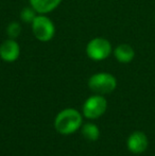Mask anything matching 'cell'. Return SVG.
I'll use <instances>...</instances> for the list:
<instances>
[{
  "label": "cell",
  "instance_id": "30bf717a",
  "mask_svg": "<svg viewBox=\"0 0 155 156\" xmlns=\"http://www.w3.org/2000/svg\"><path fill=\"white\" fill-rule=\"evenodd\" d=\"M82 135L89 141H96L100 137V129L96 124L86 123L82 127Z\"/></svg>",
  "mask_w": 155,
  "mask_h": 156
},
{
  "label": "cell",
  "instance_id": "3957f363",
  "mask_svg": "<svg viewBox=\"0 0 155 156\" xmlns=\"http://www.w3.org/2000/svg\"><path fill=\"white\" fill-rule=\"evenodd\" d=\"M86 52L89 58L93 61H102L110 56L112 52V45L105 38L97 37L87 44Z\"/></svg>",
  "mask_w": 155,
  "mask_h": 156
},
{
  "label": "cell",
  "instance_id": "7a4b0ae2",
  "mask_svg": "<svg viewBox=\"0 0 155 156\" xmlns=\"http://www.w3.org/2000/svg\"><path fill=\"white\" fill-rule=\"evenodd\" d=\"M88 86L96 94H111L117 86V81L114 76L106 72H100L91 76L88 80Z\"/></svg>",
  "mask_w": 155,
  "mask_h": 156
},
{
  "label": "cell",
  "instance_id": "277c9868",
  "mask_svg": "<svg viewBox=\"0 0 155 156\" xmlns=\"http://www.w3.org/2000/svg\"><path fill=\"white\" fill-rule=\"evenodd\" d=\"M32 31L38 41H48L54 36L55 28L53 23L47 16L39 15L32 21Z\"/></svg>",
  "mask_w": 155,
  "mask_h": 156
},
{
  "label": "cell",
  "instance_id": "8992f818",
  "mask_svg": "<svg viewBox=\"0 0 155 156\" xmlns=\"http://www.w3.org/2000/svg\"><path fill=\"white\" fill-rule=\"evenodd\" d=\"M148 137L146 136L145 133L140 131L133 132L128 138V141H126V146L128 149L134 154H140L143 153L148 148Z\"/></svg>",
  "mask_w": 155,
  "mask_h": 156
},
{
  "label": "cell",
  "instance_id": "5b68a950",
  "mask_svg": "<svg viewBox=\"0 0 155 156\" xmlns=\"http://www.w3.org/2000/svg\"><path fill=\"white\" fill-rule=\"evenodd\" d=\"M107 101L101 94L89 97L83 105V114L88 119H97L106 111Z\"/></svg>",
  "mask_w": 155,
  "mask_h": 156
},
{
  "label": "cell",
  "instance_id": "9c48e42d",
  "mask_svg": "<svg viewBox=\"0 0 155 156\" xmlns=\"http://www.w3.org/2000/svg\"><path fill=\"white\" fill-rule=\"evenodd\" d=\"M61 1L62 0H30V4L37 13L46 14L58 8Z\"/></svg>",
  "mask_w": 155,
  "mask_h": 156
},
{
  "label": "cell",
  "instance_id": "52a82bcc",
  "mask_svg": "<svg viewBox=\"0 0 155 156\" xmlns=\"http://www.w3.org/2000/svg\"><path fill=\"white\" fill-rule=\"evenodd\" d=\"M20 53V48L14 39L10 38L4 41L0 46V56L3 61L12 63L16 61Z\"/></svg>",
  "mask_w": 155,
  "mask_h": 156
},
{
  "label": "cell",
  "instance_id": "ba28073f",
  "mask_svg": "<svg viewBox=\"0 0 155 156\" xmlns=\"http://www.w3.org/2000/svg\"><path fill=\"white\" fill-rule=\"evenodd\" d=\"M114 54L118 62L128 64L133 61V58L135 56V51L128 44H121L115 49Z\"/></svg>",
  "mask_w": 155,
  "mask_h": 156
},
{
  "label": "cell",
  "instance_id": "6da1fadb",
  "mask_svg": "<svg viewBox=\"0 0 155 156\" xmlns=\"http://www.w3.org/2000/svg\"><path fill=\"white\" fill-rule=\"evenodd\" d=\"M82 125V116L73 108H66L58 114L54 120L55 129L62 135H70Z\"/></svg>",
  "mask_w": 155,
  "mask_h": 156
},
{
  "label": "cell",
  "instance_id": "7c38bea8",
  "mask_svg": "<svg viewBox=\"0 0 155 156\" xmlns=\"http://www.w3.org/2000/svg\"><path fill=\"white\" fill-rule=\"evenodd\" d=\"M6 32H8V35L10 36V38H12V39L16 38V37L19 36V34H20V32H21L20 25H19L18 23H16V21L11 23L10 25H9L8 29H6Z\"/></svg>",
  "mask_w": 155,
  "mask_h": 156
},
{
  "label": "cell",
  "instance_id": "8fae6325",
  "mask_svg": "<svg viewBox=\"0 0 155 156\" xmlns=\"http://www.w3.org/2000/svg\"><path fill=\"white\" fill-rule=\"evenodd\" d=\"M36 11L34 10L33 8H25L20 13V18L23 21H26V23H32V21L35 19L36 15H35Z\"/></svg>",
  "mask_w": 155,
  "mask_h": 156
}]
</instances>
